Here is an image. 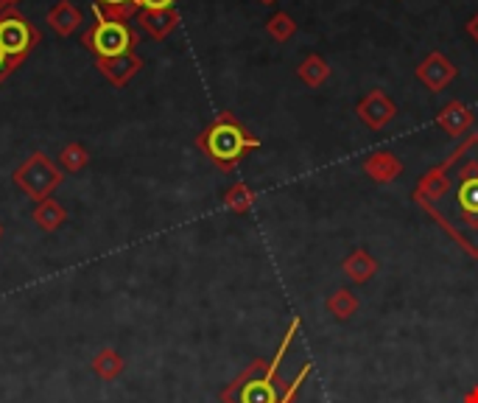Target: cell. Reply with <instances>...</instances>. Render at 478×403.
<instances>
[{
	"mask_svg": "<svg viewBox=\"0 0 478 403\" xmlns=\"http://www.w3.org/2000/svg\"><path fill=\"white\" fill-rule=\"evenodd\" d=\"M414 202L478 258V135L422 176Z\"/></svg>",
	"mask_w": 478,
	"mask_h": 403,
	"instance_id": "1",
	"label": "cell"
},
{
	"mask_svg": "<svg viewBox=\"0 0 478 403\" xmlns=\"http://www.w3.org/2000/svg\"><path fill=\"white\" fill-rule=\"evenodd\" d=\"M299 327H302V319L294 317L274 356L269 362H263V359L252 362L235 381H230L221 390V403H277L280 400V392H283L280 390V364H283L286 353L291 347V339L297 336Z\"/></svg>",
	"mask_w": 478,
	"mask_h": 403,
	"instance_id": "2",
	"label": "cell"
},
{
	"mask_svg": "<svg viewBox=\"0 0 478 403\" xmlns=\"http://www.w3.org/2000/svg\"><path fill=\"white\" fill-rule=\"evenodd\" d=\"M196 146L205 151V157L216 168L233 171L243 163V157L249 155V151L261 148V140L252 135L233 112H218L205 126V132L196 138Z\"/></svg>",
	"mask_w": 478,
	"mask_h": 403,
	"instance_id": "3",
	"label": "cell"
},
{
	"mask_svg": "<svg viewBox=\"0 0 478 403\" xmlns=\"http://www.w3.org/2000/svg\"><path fill=\"white\" fill-rule=\"evenodd\" d=\"M82 45H87L98 59H112V57H123V54H135L137 34L123 20L98 14V20L82 37Z\"/></svg>",
	"mask_w": 478,
	"mask_h": 403,
	"instance_id": "4",
	"label": "cell"
},
{
	"mask_svg": "<svg viewBox=\"0 0 478 403\" xmlns=\"http://www.w3.org/2000/svg\"><path fill=\"white\" fill-rule=\"evenodd\" d=\"M14 185L34 202L50 199L62 183V168L50 163V157H45L42 151H34V155L25 160L14 174H12Z\"/></svg>",
	"mask_w": 478,
	"mask_h": 403,
	"instance_id": "5",
	"label": "cell"
},
{
	"mask_svg": "<svg viewBox=\"0 0 478 403\" xmlns=\"http://www.w3.org/2000/svg\"><path fill=\"white\" fill-rule=\"evenodd\" d=\"M34 45H40V31L37 25L12 9L0 14V48L6 50V57L17 65L25 62V57L31 54Z\"/></svg>",
	"mask_w": 478,
	"mask_h": 403,
	"instance_id": "6",
	"label": "cell"
},
{
	"mask_svg": "<svg viewBox=\"0 0 478 403\" xmlns=\"http://www.w3.org/2000/svg\"><path fill=\"white\" fill-rule=\"evenodd\" d=\"M356 112H358V118L369 126V130L377 132V130H384L386 123L394 121L397 104H394V101H392L384 90H372V93H367V95L358 101Z\"/></svg>",
	"mask_w": 478,
	"mask_h": 403,
	"instance_id": "7",
	"label": "cell"
},
{
	"mask_svg": "<svg viewBox=\"0 0 478 403\" xmlns=\"http://www.w3.org/2000/svg\"><path fill=\"white\" fill-rule=\"evenodd\" d=\"M456 67H453V62L439 54V50H434V54H428L420 65H417V79L428 87V90H445L453 79H456Z\"/></svg>",
	"mask_w": 478,
	"mask_h": 403,
	"instance_id": "8",
	"label": "cell"
},
{
	"mask_svg": "<svg viewBox=\"0 0 478 403\" xmlns=\"http://www.w3.org/2000/svg\"><path fill=\"white\" fill-rule=\"evenodd\" d=\"M98 70L101 76L112 85V87H126L135 76L143 70V59L137 54H123V57H112V59H98Z\"/></svg>",
	"mask_w": 478,
	"mask_h": 403,
	"instance_id": "9",
	"label": "cell"
},
{
	"mask_svg": "<svg viewBox=\"0 0 478 403\" xmlns=\"http://www.w3.org/2000/svg\"><path fill=\"white\" fill-rule=\"evenodd\" d=\"M364 174L372 183L386 185V183H394L403 174V163L394 151H372V155L364 160Z\"/></svg>",
	"mask_w": 478,
	"mask_h": 403,
	"instance_id": "10",
	"label": "cell"
},
{
	"mask_svg": "<svg viewBox=\"0 0 478 403\" xmlns=\"http://www.w3.org/2000/svg\"><path fill=\"white\" fill-rule=\"evenodd\" d=\"M137 22L151 40H165L176 25H180V12L176 9H143V12H137Z\"/></svg>",
	"mask_w": 478,
	"mask_h": 403,
	"instance_id": "11",
	"label": "cell"
},
{
	"mask_svg": "<svg viewBox=\"0 0 478 403\" xmlns=\"http://www.w3.org/2000/svg\"><path fill=\"white\" fill-rule=\"evenodd\" d=\"M437 126H442L450 138H462L473 130V112L462 101H447L437 115Z\"/></svg>",
	"mask_w": 478,
	"mask_h": 403,
	"instance_id": "12",
	"label": "cell"
},
{
	"mask_svg": "<svg viewBox=\"0 0 478 403\" xmlns=\"http://www.w3.org/2000/svg\"><path fill=\"white\" fill-rule=\"evenodd\" d=\"M341 269H344V274L350 277L352 283H358V286H364V283H369L372 277L377 274V261L369 255V252L364 249V246H356L350 252V255L341 261Z\"/></svg>",
	"mask_w": 478,
	"mask_h": 403,
	"instance_id": "13",
	"label": "cell"
},
{
	"mask_svg": "<svg viewBox=\"0 0 478 403\" xmlns=\"http://www.w3.org/2000/svg\"><path fill=\"white\" fill-rule=\"evenodd\" d=\"M45 22H48L50 29H54L59 37H70V34L82 25V12L75 9V6L70 4V0H59V4L50 6Z\"/></svg>",
	"mask_w": 478,
	"mask_h": 403,
	"instance_id": "14",
	"label": "cell"
},
{
	"mask_svg": "<svg viewBox=\"0 0 478 403\" xmlns=\"http://www.w3.org/2000/svg\"><path fill=\"white\" fill-rule=\"evenodd\" d=\"M31 219L42 233H57L59 227L67 221V210L59 205L57 199H42V202H37Z\"/></svg>",
	"mask_w": 478,
	"mask_h": 403,
	"instance_id": "15",
	"label": "cell"
},
{
	"mask_svg": "<svg viewBox=\"0 0 478 403\" xmlns=\"http://www.w3.org/2000/svg\"><path fill=\"white\" fill-rule=\"evenodd\" d=\"M126 370V362L118 350L112 347H104V350H98L95 353V359H93V372L101 378V381H115V378H120Z\"/></svg>",
	"mask_w": 478,
	"mask_h": 403,
	"instance_id": "16",
	"label": "cell"
},
{
	"mask_svg": "<svg viewBox=\"0 0 478 403\" xmlns=\"http://www.w3.org/2000/svg\"><path fill=\"white\" fill-rule=\"evenodd\" d=\"M331 73H333L331 65H327V59H322L319 54H308L305 59L299 62V67H297V76L308 87H322L327 79H331Z\"/></svg>",
	"mask_w": 478,
	"mask_h": 403,
	"instance_id": "17",
	"label": "cell"
},
{
	"mask_svg": "<svg viewBox=\"0 0 478 403\" xmlns=\"http://www.w3.org/2000/svg\"><path fill=\"white\" fill-rule=\"evenodd\" d=\"M324 309L331 311L336 319H350V317H356L358 314V309H361V302H358V297L352 294L350 289H336L333 294H327V300H324Z\"/></svg>",
	"mask_w": 478,
	"mask_h": 403,
	"instance_id": "18",
	"label": "cell"
},
{
	"mask_svg": "<svg viewBox=\"0 0 478 403\" xmlns=\"http://www.w3.org/2000/svg\"><path fill=\"white\" fill-rule=\"evenodd\" d=\"M224 205H226V210H230V213L243 216V213L252 210V205H255V191H252L246 183H235L233 188H226Z\"/></svg>",
	"mask_w": 478,
	"mask_h": 403,
	"instance_id": "19",
	"label": "cell"
},
{
	"mask_svg": "<svg viewBox=\"0 0 478 403\" xmlns=\"http://www.w3.org/2000/svg\"><path fill=\"white\" fill-rule=\"evenodd\" d=\"M87 163H90V151L82 143H67L59 151V168L67 174H79L82 168H87Z\"/></svg>",
	"mask_w": 478,
	"mask_h": 403,
	"instance_id": "20",
	"label": "cell"
},
{
	"mask_svg": "<svg viewBox=\"0 0 478 403\" xmlns=\"http://www.w3.org/2000/svg\"><path fill=\"white\" fill-rule=\"evenodd\" d=\"M93 4L101 17H112V20H123V22L135 12H140L135 0H93Z\"/></svg>",
	"mask_w": 478,
	"mask_h": 403,
	"instance_id": "21",
	"label": "cell"
},
{
	"mask_svg": "<svg viewBox=\"0 0 478 403\" xmlns=\"http://www.w3.org/2000/svg\"><path fill=\"white\" fill-rule=\"evenodd\" d=\"M266 31H269V37H271V40H277V42H288V40L297 34V22L291 20V14H286V12H277V14H271V17H269V22H266Z\"/></svg>",
	"mask_w": 478,
	"mask_h": 403,
	"instance_id": "22",
	"label": "cell"
},
{
	"mask_svg": "<svg viewBox=\"0 0 478 403\" xmlns=\"http://www.w3.org/2000/svg\"><path fill=\"white\" fill-rule=\"evenodd\" d=\"M311 372H314V364H305V367H302V370H299V375H297L294 381L283 390V395H280V400H277V403H294V398H297L299 387L305 384V378H308Z\"/></svg>",
	"mask_w": 478,
	"mask_h": 403,
	"instance_id": "23",
	"label": "cell"
},
{
	"mask_svg": "<svg viewBox=\"0 0 478 403\" xmlns=\"http://www.w3.org/2000/svg\"><path fill=\"white\" fill-rule=\"evenodd\" d=\"M14 67H20V65H17V62H12V59L6 57V50L0 48V85H4V82L9 79V76L14 73Z\"/></svg>",
	"mask_w": 478,
	"mask_h": 403,
	"instance_id": "24",
	"label": "cell"
},
{
	"mask_svg": "<svg viewBox=\"0 0 478 403\" xmlns=\"http://www.w3.org/2000/svg\"><path fill=\"white\" fill-rule=\"evenodd\" d=\"M137 9H176V0H135Z\"/></svg>",
	"mask_w": 478,
	"mask_h": 403,
	"instance_id": "25",
	"label": "cell"
},
{
	"mask_svg": "<svg viewBox=\"0 0 478 403\" xmlns=\"http://www.w3.org/2000/svg\"><path fill=\"white\" fill-rule=\"evenodd\" d=\"M467 34H470V37H473V40L478 42V14H475V17H473V20L467 22Z\"/></svg>",
	"mask_w": 478,
	"mask_h": 403,
	"instance_id": "26",
	"label": "cell"
},
{
	"mask_svg": "<svg viewBox=\"0 0 478 403\" xmlns=\"http://www.w3.org/2000/svg\"><path fill=\"white\" fill-rule=\"evenodd\" d=\"M462 403H478V384H475L473 390H467V392H465Z\"/></svg>",
	"mask_w": 478,
	"mask_h": 403,
	"instance_id": "27",
	"label": "cell"
},
{
	"mask_svg": "<svg viewBox=\"0 0 478 403\" xmlns=\"http://www.w3.org/2000/svg\"><path fill=\"white\" fill-rule=\"evenodd\" d=\"M6 9H9V6H6V4H4V0H0V14H4V12H6Z\"/></svg>",
	"mask_w": 478,
	"mask_h": 403,
	"instance_id": "28",
	"label": "cell"
},
{
	"mask_svg": "<svg viewBox=\"0 0 478 403\" xmlns=\"http://www.w3.org/2000/svg\"><path fill=\"white\" fill-rule=\"evenodd\" d=\"M4 4H6V6H14V4H20V0H4Z\"/></svg>",
	"mask_w": 478,
	"mask_h": 403,
	"instance_id": "29",
	"label": "cell"
},
{
	"mask_svg": "<svg viewBox=\"0 0 478 403\" xmlns=\"http://www.w3.org/2000/svg\"><path fill=\"white\" fill-rule=\"evenodd\" d=\"M261 4H266V6H269V4H274V0H261Z\"/></svg>",
	"mask_w": 478,
	"mask_h": 403,
	"instance_id": "30",
	"label": "cell"
},
{
	"mask_svg": "<svg viewBox=\"0 0 478 403\" xmlns=\"http://www.w3.org/2000/svg\"><path fill=\"white\" fill-rule=\"evenodd\" d=\"M0 238H4V224H0Z\"/></svg>",
	"mask_w": 478,
	"mask_h": 403,
	"instance_id": "31",
	"label": "cell"
}]
</instances>
